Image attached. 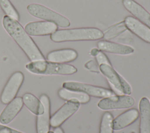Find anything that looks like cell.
<instances>
[{
    "label": "cell",
    "instance_id": "obj_1",
    "mask_svg": "<svg viewBox=\"0 0 150 133\" xmlns=\"http://www.w3.org/2000/svg\"><path fill=\"white\" fill-rule=\"evenodd\" d=\"M2 24L7 33L15 41L31 61L44 60L40 50L18 21L5 15Z\"/></svg>",
    "mask_w": 150,
    "mask_h": 133
},
{
    "label": "cell",
    "instance_id": "obj_2",
    "mask_svg": "<svg viewBox=\"0 0 150 133\" xmlns=\"http://www.w3.org/2000/svg\"><path fill=\"white\" fill-rule=\"evenodd\" d=\"M104 37L103 32L96 27H81L56 30L50 34V39L56 43L100 40Z\"/></svg>",
    "mask_w": 150,
    "mask_h": 133
},
{
    "label": "cell",
    "instance_id": "obj_3",
    "mask_svg": "<svg viewBox=\"0 0 150 133\" xmlns=\"http://www.w3.org/2000/svg\"><path fill=\"white\" fill-rule=\"evenodd\" d=\"M26 69L31 73L38 75H69L77 72V68L72 65L37 60L28 63Z\"/></svg>",
    "mask_w": 150,
    "mask_h": 133
},
{
    "label": "cell",
    "instance_id": "obj_4",
    "mask_svg": "<svg viewBox=\"0 0 150 133\" xmlns=\"http://www.w3.org/2000/svg\"><path fill=\"white\" fill-rule=\"evenodd\" d=\"M27 10L32 16L53 22L57 26L67 27L70 25V22L67 18L42 5L30 4L27 6Z\"/></svg>",
    "mask_w": 150,
    "mask_h": 133
},
{
    "label": "cell",
    "instance_id": "obj_5",
    "mask_svg": "<svg viewBox=\"0 0 150 133\" xmlns=\"http://www.w3.org/2000/svg\"><path fill=\"white\" fill-rule=\"evenodd\" d=\"M99 70L106 78L113 89L120 94L129 95L132 89L127 81L121 76L110 65L101 64Z\"/></svg>",
    "mask_w": 150,
    "mask_h": 133
},
{
    "label": "cell",
    "instance_id": "obj_6",
    "mask_svg": "<svg viewBox=\"0 0 150 133\" xmlns=\"http://www.w3.org/2000/svg\"><path fill=\"white\" fill-rule=\"evenodd\" d=\"M62 86L63 88L83 92L96 97L104 98L115 95V93L110 89L78 82H65Z\"/></svg>",
    "mask_w": 150,
    "mask_h": 133
},
{
    "label": "cell",
    "instance_id": "obj_7",
    "mask_svg": "<svg viewBox=\"0 0 150 133\" xmlns=\"http://www.w3.org/2000/svg\"><path fill=\"white\" fill-rule=\"evenodd\" d=\"M135 103V100L129 95H114L104 97L100 100L97 104L99 108L105 110H116L130 108Z\"/></svg>",
    "mask_w": 150,
    "mask_h": 133
},
{
    "label": "cell",
    "instance_id": "obj_8",
    "mask_svg": "<svg viewBox=\"0 0 150 133\" xmlns=\"http://www.w3.org/2000/svg\"><path fill=\"white\" fill-rule=\"evenodd\" d=\"M23 79V74L20 71L15 72L11 75L1 94V101L2 103L8 104L15 99Z\"/></svg>",
    "mask_w": 150,
    "mask_h": 133
},
{
    "label": "cell",
    "instance_id": "obj_9",
    "mask_svg": "<svg viewBox=\"0 0 150 133\" xmlns=\"http://www.w3.org/2000/svg\"><path fill=\"white\" fill-rule=\"evenodd\" d=\"M80 103L76 100H67L50 118V124L53 128L61 125L79 108Z\"/></svg>",
    "mask_w": 150,
    "mask_h": 133
},
{
    "label": "cell",
    "instance_id": "obj_10",
    "mask_svg": "<svg viewBox=\"0 0 150 133\" xmlns=\"http://www.w3.org/2000/svg\"><path fill=\"white\" fill-rule=\"evenodd\" d=\"M24 29L29 35L39 36L53 34L57 30V26L51 22L36 21L28 23Z\"/></svg>",
    "mask_w": 150,
    "mask_h": 133
},
{
    "label": "cell",
    "instance_id": "obj_11",
    "mask_svg": "<svg viewBox=\"0 0 150 133\" xmlns=\"http://www.w3.org/2000/svg\"><path fill=\"white\" fill-rule=\"evenodd\" d=\"M124 25L128 30L146 43H150V28L134 17L125 18Z\"/></svg>",
    "mask_w": 150,
    "mask_h": 133
},
{
    "label": "cell",
    "instance_id": "obj_12",
    "mask_svg": "<svg viewBox=\"0 0 150 133\" xmlns=\"http://www.w3.org/2000/svg\"><path fill=\"white\" fill-rule=\"evenodd\" d=\"M40 100L44 106V112L38 116L36 118V132L37 133H47L50 129V104L49 97L45 94H42L40 97Z\"/></svg>",
    "mask_w": 150,
    "mask_h": 133
},
{
    "label": "cell",
    "instance_id": "obj_13",
    "mask_svg": "<svg viewBox=\"0 0 150 133\" xmlns=\"http://www.w3.org/2000/svg\"><path fill=\"white\" fill-rule=\"evenodd\" d=\"M124 7L135 18L150 28V13L144 7L134 0H122Z\"/></svg>",
    "mask_w": 150,
    "mask_h": 133
},
{
    "label": "cell",
    "instance_id": "obj_14",
    "mask_svg": "<svg viewBox=\"0 0 150 133\" xmlns=\"http://www.w3.org/2000/svg\"><path fill=\"white\" fill-rule=\"evenodd\" d=\"M23 103L21 97H17L8 103L0 114V123L3 125L11 123L22 109Z\"/></svg>",
    "mask_w": 150,
    "mask_h": 133
},
{
    "label": "cell",
    "instance_id": "obj_15",
    "mask_svg": "<svg viewBox=\"0 0 150 133\" xmlns=\"http://www.w3.org/2000/svg\"><path fill=\"white\" fill-rule=\"evenodd\" d=\"M139 115V111L136 108H131L113 118L112 121L113 130L118 131L128 127L137 120Z\"/></svg>",
    "mask_w": 150,
    "mask_h": 133
},
{
    "label": "cell",
    "instance_id": "obj_16",
    "mask_svg": "<svg viewBox=\"0 0 150 133\" xmlns=\"http://www.w3.org/2000/svg\"><path fill=\"white\" fill-rule=\"evenodd\" d=\"M97 47L102 51L119 55H129L134 52V49L131 46L107 40L99 41L97 43Z\"/></svg>",
    "mask_w": 150,
    "mask_h": 133
},
{
    "label": "cell",
    "instance_id": "obj_17",
    "mask_svg": "<svg viewBox=\"0 0 150 133\" xmlns=\"http://www.w3.org/2000/svg\"><path fill=\"white\" fill-rule=\"evenodd\" d=\"M77 57L78 54L76 50L71 48H64L49 52L46 58L50 62L64 64L75 60Z\"/></svg>",
    "mask_w": 150,
    "mask_h": 133
},
{
    "label": "cell",
    "instance_id": "obj_18",
    "mask_svg": "<svg viewBox=\"0 0 150 133\" xmlns=\"http://www.w3.org/2000/svg\"><path fill=\"white\" fill-rule=\"evenodd\" d=\"M139 109V133H150V103L146 97L140 100Z\"/></svg>",
    "mask_w": 150,
    "mask_h": 133
},
{
    "label": "cell",
    "instance_id": "obj_19",
    "mask_svg": "<svg viewBox=\"0 0 150 133\" xmlns=\"http://www.w3.org/2000/svg\"><path fill=\"white\" fill-rule=\"evenodd\" d=\"M25 106L34 114L39 116L44 112V106L40 100L30 93L24 94L22 97Z\"/></svg>",
    "mask_w": 150,
    "mask_h": 133
},
{
    "label": "cell",
    "instance_id": "obj_20",
    "mask_svg": "<svg viewBox=\"0 0 150 133\" xmlns=\"http://www.w3.org/2000/svg\"><path fill=\"white\" fill-rule=\"evenodd\" d=\"M58 94L62 99L66 100H76L80 103H86L90 99V96L84 93L71 90L63 88L59 90Z\"/></svg>",
    "mask_w": 150,
    "mask_h": 133
},
{
    "label": "cell",
    "instance_id": "obj_21",
    "mask_svg": "<svg viewBox=\"0 0 150 133\" xmlns=\"http://www.w3.org/2000/svg\"><path fill=\"white\" fill-rule=\"evenodd\" d=\"M112 120V115L110 112L105 111L101 118L99 133H113Z\"/></svg>",
    "mask_w": 150,
    "mask_h": 133
},
{
    "label": "cell",
    "instance_id": "obj_22",
    "mask_svg": "<svg viewBox=\"0 0 150 133\" xmlns=\"http://www.w3.org/2000/svg\"><path fill=\"white\" fill-rule=\"evenodd\" d=\"M0 6L6 16L18 21L19 15L9 0H0Z\"/></svg>",
    "mask_w": 150,
    "mask_h": 133
},
{
    "label": "cell",
    "instance_id": "obj_23",
    "mask_svg": "<svg viewBox=\"0 0 150 133\" xmlns=\"http://www.w3.org/2000/svg\"><path fill=\"white\" fill-rule=\"evenodd\" d=\"M91 55L95 57L98 65L103 64L111 65V64L107 56L102 52V51L100 50L99 49L96 48L92 49L91 50Z\"/></svg>",
    "mask_w": 150,
    "mask_h": 133
},
{
    "label": "cell",
    "instance_id": "obj_24",
    "mask_svg": "<svg viewBox=\"0 0 150 133\" xmlns=\"http://www.w3.org/2000/svg\"><path fill=\"white\" fill-rule=\"evenodd\" d=\"M0 133H23L4 125L0 124Z\"/></svg>",
    "mask_w": 150,
    "mask_h": 133
},
{
    "label": "cell",
    "instance_id": "obj_25",
    "mask_svg": "<svg viewBox=\"0 0 150 133\" xmlns=\"http://www.w3.org/2000/svg\"><path fill=\"white\" fill-rule=\"evenodd\" d=\"M85 67L86 68H87L88 69H89L91 71H93V72H98V69L97 66V64H96V62L94 61H90L87 62L85 64Z\"/></svg>",
    "mask_w": 150,
    "mask_h": 133
},
{
    "label": "cell",
    "instance_id": "obj_26",
    "mask_svg": "<svg viewBox=\"0 0 150 133\" xmlns=\"http://www.w3.org/2000/svg\"><path fill=\"white\" fill-rule=\"evenodd\" d=\"M54 133H64V132H63V130L60 127H56L54 129Z\"/></svg>",
    "mask_w": 150,
    "mask_h": 133
},
{
    "label": "cell",
    "instance_id": "obj_27",
    "mask_svg": "<svg viewBox=\"0 0 150 133\" xmlns=\"http://www.w3.org/2000/svg\"><path fill=\"white\" fill-rule=\"evenodd\" d=\"M47 133H54V132H53V131H49Z\"/></svg>",
    "mask_w": 150,
    "mask_h": 133
}]
</instances>
